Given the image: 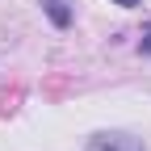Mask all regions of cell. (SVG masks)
Listing matches in <instances>:
<instances>
[{"label": "cell", "instance_id": "2", "mask_svg": "<svg viewBox=\"0 0 151 151\" xmlns=\"http://www.w3.org/2000/svg\"><path fill=\"white\" fill-rule=\"evenodd\" d=\"M42 9L50 13V21H55V25H67V21H71V9L63 4V0H42Z\"/></svg>", "mask_w": 151, "mask_h": 151}, {"label": "cell", "instance_id": "3", "mask_svg": "<svg viewBox=\"0 0 151 151\" xmlns=\"http://www.w3.org/2000/svg\"><path fill=\"white\" fill-rule=\"evenodd\" d=\"M113 4H122V9H134V4H139V0H113Z\"/></svg>", "mask_w": 151, "mask_h": 151}, {"label": "cell", "instance_id": "1", "mask_svg": "<svg viewBox=\"0 0 151 151\" xmlns=\"http://www.w3.org/2000/svg\"><path fill=\"white\" fill-rule=\"evenodd\" d=\"M84 151H143V139L126 134V130H101V134H92Z\"/></svg>", "mask_w": 151, "mask_h": 151}]
</instances>
